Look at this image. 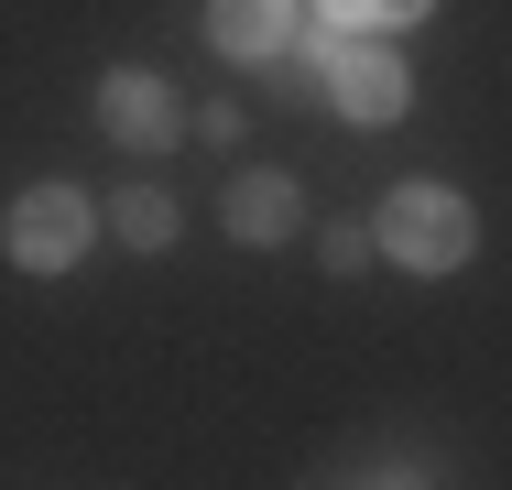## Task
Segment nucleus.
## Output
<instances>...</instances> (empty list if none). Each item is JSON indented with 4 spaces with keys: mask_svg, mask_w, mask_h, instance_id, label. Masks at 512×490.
<instances>
[{
    "mask_svg": "<svg viewBox=\"0 0 512 490\" xmlns=\"http://www.w3.org/2000/svg\"><path fill=\"white\" fill-rule=\"evenodd\" d=\"M469 240H480V218H469L447 186H393V207H382V251H393L404 273H458Z\"/></svg>",
    "mask_w": 512,
    "mask_h": 490,
    "instance_id": "f257e3e1",
    "label": "nucleus"
},
{
    "mask_svg": "<svg viewBox=\"0 0 512 490\" xmlns=\"http://www.w3.org/2000/svg\"><path fill=\"white\" fill-rule=\"evenodd\" d=\"M11 262H22V273H66V262H88V196L33 186L22 207H11Z\"/></svg>",
    "mask_w": 512,
    "mask_h": 490,
    "instance_id": "f03ea898",
    "label": "nucleus"
},
{
    "mask_svg": "<svg viewBox=\"0 0 512 490\" xmlns=\"http://www.w3.org/2000/svg\"><path fill=\"white\" fill-rule=\"evenodd\" d=\"M316 88L338 98L349 120H393V109H404V66H393L382 44H360V33H327V55H316Z\"/></svg>",
    "mask_w": 512,
    "mask_h": 490,
    "instance_id": "7ed1b4c3",
    "label": "nucleus"
},
{
    "mask_svg": "<svg viewBox=\"0 0 512 490\" xmlns=\"http://www.w3.org/2000/svg\"><path fill=\"white\" fill-rule=\"evenodd\" d=\"M207 44L240 66H273L295 44V0H207Z\"/></svg>",
    "mask_w": 512,
    "mask_h": 490,
    "instance_id": "20e7f679",
    "label": "nucleus"
},
{
    "mask_svg": "<svg viewBox=\"0 0 512 490\" xmlns=\"http://www.w3.org/2000/svg\"><path fill=\"white\" fill-rule=\"evenodd\" d=\"M99 120H109V142H131V153L175 142V98H164V77H142V66H120L99 88Z\"/></svg>",
    "mask_w": 512,
    "mask_h": 490,
    "instance_id": "39448f33",
    "label": "nucleus"
},
{
    "mask_svg": "<svg viewBox=\"0 0 512 490\" xmlns=\"http://www.w3.org/2000/svg\"><path fill=\"white\" fill-rule=\"evenodd\" d=\"M229 229L240 240H284L295 229V186L284 175H229Z\"/></svg>",
    "mask_w": 512,
    "mask_h": 490,
    "instance_id": "423d86ee",
    "label": "nucleus"
},
{
    "mask_svg": "<svg viewBox=\"0 0 512 490\" xmlns=\"http://www.w3.org/2000/svg\"><path fill=\"white\" fill-rule=\"evenodd\" d=\"M109 229H120V240H131V251H164V240H175V196H153V186H131V196H120V207H109Z\"/></svg>",
    "mask_w": 512,
    "mask_h": 490,
    "instance_id": "0eeeda50",
    "label": "nucleus"
},
{
    "mask_svg": "<svg viewBox=\"0 0 512 490\" xmlns=\"http://www.w3.org/2000/svg\"><path fill=\"white\" fill-rule=\"evenodd\" d=\"M414 11H436V0H316V22H414Z\"/></svg>",
    "mask_w": 512,
    "mask_h": 490,
    "instance_id": "6e6552de",
    "label": "nucleus"
},
{
    "mask_svg": "<svg viewBox=\"0 0 512 490\" xmlns=\"http://www.w3.org/2000/svg\"><path fill=\"white\" fill-rule=\"evenodd\" d=\"M316 251H327V273H360V262H371V240H360V229H349V218H338V229H327V240H316Z\"/></svg>",
    "mask_w": 512,
    "mask_h": 490,
    "instance_id": "1a4fd4ad",
    "label": "nucleus"
}]
</instances>
